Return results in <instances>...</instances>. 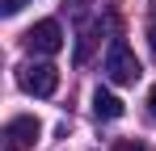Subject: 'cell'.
<instances>
[{"label": "cell", "mask_w": 156, "mask_h": 151, "mask_svg": "<svg viewBox=\"0 0 156 151\" xmlns=\"http://www.w3.org/2000/svg\"><path fill=\"white\" fill-rule=\"evenodd\" d=\"M105 76L114 84H135L144 76V67H139V59H135V50L127 42H110V50H105Z\"/></svg>", "instance_id": "1"}, {"label": "cell", "mask_w": 156, "mask_h": 151, "mask_svg": "<svg viewBox=\"0 0 156 151\" xmlns=\"http://www.w3.org/2000/svg\"><path fill=\"white\" fill-rule=\"evenodd\" d=\"M17 84H21V92H30V97H55L59 67H55V63H26V67L17 72Z\"/></svg>", "instance_id": "2"}, {"label": "cell", "mask_w": 156, "mask_h": 151, "mask_svg": "<svg viewBox=\"0 0 156 151\" xmlns=\"http://www.w3.org/2000/svg\"><path fill=\"white\" fill-rule=\"evenodd\" d=\"M26 46L34 50V55H55V50H63V29H59V21H38L34 29L26 34Z\"/></svg>", "instance_id": "3"}, {"label": "cell", "mask_w": 156, "mask_h": 151, "mask_svg": "<svg viewBox=\"0 0 156 151\" xmlns=\"http://www.w3.org/2000/svg\"><path fill=\"white\" fill-rule=\"evenodd\" d=\"M38 134H42V126H38V118H30V113H21V118H9V126H4V139H9V147H34L38 143Z\"/></svg>", "instance_id": "4"}, {"label": "cell", "mask_w": 156, "mask_h": 151, "mask_svg": "<svg viewBox=\"0 0 156 151\" xmlns=\"http://www.w3.org/2000/svg\"><path fill=\"white\" fill-rule=\"evenodd\" d=\"M93 113H97L101 122H114V118H122V101L114 97L110 88H97V92H93Z\"/></svg>", "instance_id": "5"}, {"label": "cell", "mask_w": 156, "mask_h": 151, "mask_svg": "<svg viewBox=\"0 0 156 151\" xmlns=\"http://www.w3.org/2000/svg\"><path fill=\"white\" fill-rule=\"evenodd\" d=\"M110 151H148V147H144L139 139H118V143H114Z\"/></svg>", "instance_id": "6"}, {"label": "cell", "mask_w": 156, "mask_h": 151, "mask_svg": "<svg viewBox=\"0 0 156 151\" xmlns=\"http://www.w3.org/2000/svg\"><path fill=\"white\" fill-rule=\"evenodd\" d=\"M21 4H26V0H0V13L13 17V13H21Z\"/></svg>", "instance_id": "7"}, {"label": "cell", "mask_w": 156, "mask_h": 151, "mask_svg": "<svg viewBox=\"0 0 156 151\" xmlns=\"http://www.w3.org/2000/svg\"><path fill=\"white\" fill-rule=\"evenodd\" d=\"M148 109H152V118H156V84L148 88Z\"/></svg>", "instance_id": "8"}, {"label": "cell", "mask_w": 156, "mask_h": 151, "mask_svg": "<svg viewBox=\"0 0 156 151\" xmlns=\"http://www.w3.org/2000/svg\"><path fill=\"white\" fill-rule=\"evenodd\" d=\"M148 46H152V55H156V25L148 29Z\"/></svg>", "instance_id": "9"}, {"label": "cell", "mask_w": 156, "mask_h": 151, "mask_svg": "<svg viewBox=\"0 0 156 151\" xmlns=\"http://www.w3.org/2000/svg\"><path fill=\"white\" fill-rule=\"evenodd\" d=\"M152 4H156V0H152Z\"/></svg>", "instance_id": "10"}]
</instances>
